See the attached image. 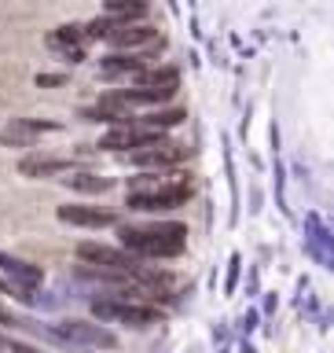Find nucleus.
I'll list each match as a JSON object with an SVG mask.
<instances>
[{
    "label": "nucleus",
    "mask_w": 334,
    "mask_h": 353,
    "mask_svg": "<svg viewBox=\"0 0 334 353\" xmlns=\"http://www.w3.org/2000/svg\"><path fill=\"white\" fill-rule=\"evenodd\" d=\"M19 173L30 176V181H41V176L70 173V162H66V159H52V154H26V159L19 162Z\"/></svg>",
    "instance_id": "obj_12"
},
{
    "label": "nucleus",
    "mask_w": 334,
    "mask_h": 353,
    "mask_svg": "<svg viewBox=\"0 0 334 353\" xmlns=\"http://www.w3.org/2000/svg\"><path fill=\"white\" fill-rule=\"evenodd\" d=\"M59 125L55 121H33V118H11L4 129H0V143L4 148H30L41 132H55Z\"/></svg>",
    "instance_id": "obj_6"
},
{
    "label": "nucleus",
    "mask_w": 334,
    "mask_h": 353,
    "mask_svg": "<svg viewBox=\"0 0 334 353\" xmlns=\"http://www.w3.org/2000/svg\"><path fill=\"white\" fill-rule=\"evenodd\" d=\"M77 258L85 265H96L103 276H132L140 272L143 265L125 250H114V247H103V243H77Z\"/></svg>",
    "instance_id": "obj_4"
},
{
    "label": "nucleus",
    "mask_w": 334,
    "mask_h": 353,
    "mask_svg": "<svg viewBox=\"0 0 334 353\" xmlns=\"http://www.w3.org/2000/svg\"><path fill=\"white\" fill-rule=\"evenodd\" d=\"M147 59L151 55H107L103 59V74H140L147 70Z\"/></svg>",
    "instance_id": "obj_16"
},
{
    "label": "nucleus",
    "mask_w": 334,
    "mask_h": 353,
    "mask_svg": "<svg viewBox=\"0 0 334 353\" xmlns=\"http://www.w3.org/2000/svg\"><path fill=\"white\" fill-rule=\"evenodd\" d=\"M0 272L15 283L19 298H30L26 291H33V287L44 283V272L37 269V265H30V261H22V258H11V254H4V250H0Z\"/></svg>",
    "instance_id": "obj_8"
},
{
    "label": "nucleus",
    "mask_w": 334,
    "mask_h": 353,
    "mask_svg": "<svg viewBox=\"0 0 334 353\" xmlns=\"http://www.w3.org/2000/svg\"><path fill=\"white\" fill-rule=\"evenodd\" d=\"M48 331L59 342H70V346H81V350H114L118 346L114 331H107L96 320H55V324H48Z\"/></svg>",
    "instance_id": "obj_2"
},
{
    "label": "nucleus",
    "mask_w": 334,
    "mask_h": 353,
    "mask_svg": "<svg viewBox=\"0 0 334 353\" xmlns=\"http://www.w3.org/2000/svg\"><path fill=\"white\" fill-rule=\"evenodd\" d=\"M63 81H66L63 74H37V85H41V88H48V85H63Z\"/></svg>",
    "instance_id": "obj_19"
},
{
    "label": "nucleus",
    "mask_w": 334,
    "mask_h": 353,
    "mask_svg": "<svg viewBox=\"0 0 334 353\" xmlns=\"http://www.w3.org/2000/svg\"><path fill=\"white\" fill-rule=\"evenodd\" d=\"M66 184L70 188H77V192H110V176H96V173H77V176H66Z\"/></svg>",
    "instance_id": "obj_17"
},
{
    "label": "nucleus",
    "mask_w": 334,
    "mask_h": 353,
    "mask_svg": "<svg viewBox=\"0 0 334 353\" xmlns=\"http://www.w3.org/2000/svg\"><path fill=\"white\" fill-rule=\"evenodd\" d=\"M55 214H59V221H66V225H81V228H107L118 221L110 210H99V206H59Z\"/></svg>",
    "instance_id": "obj_10"
},
{
    "label": "nucleus",
    "mask_w": 334,
    "mask_h": 353,
    "mask_svg": "<svg viewBox=\"0 0 334 353\" xmlns=\"http://www.w3.org/2000/svg\"><path fill=\"white\" fill-rule=\"evenodd\" d=\"M162 132H154V129H140V125H114L107 132L103 140H99V148H107V151H136L143 148V143H151V140H158Z\"/></svg>",
    "instance_id": "obj_9"
},
{
    "label": "nucleus",
    "mask_w": 334,
    "mask_h": 353,
    "mask_svg": "<svg viewBox=\"0 0 334 353\" xmlns=\"http://www.w3.org/2000/svg\"><path fill=\"white\" fill-rule=\"evenodd\" d=\"M118 236L125 243V250L140 254V258H176V254H184L187 228L176 225V221H165V225H121Z\"/></svg>",
    "instance_id": "obj_1"
},
{
    "label": "nucleus",
    "mask_w": 334,
    "mask_h": 353,
    "mask_svg": "<svg viewBox=\"0 0 334 353\" xmlns=\"http://www.w3.org/2000/svg\"><path fill=\"white\" fill-rule=\"evenodd\" d=\"M92 313H96L99 324H129V327H151V324H158V309H154V305L125 302V298H96Z\"/></svg>",
    "instance_id": "obj_3"
},
{
    "label": "nucleus",
    "mask_w": 334,
    "mask_h": 353,
    "mask_svg": "<svg viewBox=\"0 0 334 353\" xmlns=\"http://www.w3.org/2000/svg\"><path fill=\"white\" fill-rule=\"evenodd\" d=\"M187 195H191V184H176V188H165V192H154V195H129V210H140V214L176 210L187 203Z\"/></svg>",
    "instance_id": "obj_7"
},
{
    "label": "nucleus",
    "mask_w": 334,
    "mask_h": 353,
    "mask_svg": "<svg viewBox=\"0 0 334 353\" xmlns=\"http://www.w3.org/2000/svg\"><path fill=\"white\" fill-rule=\"evenodd\" d=\"M136 165H143V170H173V165H180L187 159V148L184 143H176V140H151V143H143V148H136L129 154Z\"/></svg>",
    "instance_id": "obj_5"
},
{
    "label": "nucleus",
    "mask_w": 334,
    "mask_h": 353,
    "mask_svg": "<svg viewBox=\"0 0 334 353\" xmlns=\"http://www.w3.org/2000/svg\"><path fill=\"white\" fill-rule=\"evenodd\" d=\"M103 4H107V0H103Z\"/></svg>",
    "instance_id": "obj_21"
},
{
    "label": "nucleus",
    "mask_w": 334,
    "mask_h": 353,
    "mask_svg": "<svg viewBox=\"0 0 334 353\" xmlns=\"http://www.w3.org/2000/svg\"><path fill=\"white\" fill-rule=\"evenodd\" d=\"M103 41H110L114 48H143V44H154V41H158V30L143 26V22H129V26L107 30Z\"/></svg>",
    "instance_id": "obj_11"
},
{
    "label": "nucleus",
    "mask_w": 334,
    "mask_h": 353,
    "mask_svg": "<svg viewBox=\"0 0 334 353\" xmlns=\"http://www.w3.org/2000/svg\"><path fill=\"white\" fill-rule=\"evenodd\" d=\"M176 184H187L180 173H140V176H129V195H154Z\"/></svg>",
    "instance_id": "obj_13"
},
{
    "label": "nucleus",
    "mask_w": 334,
    "mask_h": 353,
    "mask_svg": "<svg viewBox=\"0 0 334 353\" xmlns=\"http://www.w3.org/2000/svg\"><path fill=\"white\" fill-rule=\"evenodd\" d=\"M0 291H4V280H0Z\"/></svg>",
    "instance_id": "obj_20"
},
{
    "label": "nucleus",
    "mask_w": 334,
    "mask_h": 353,
    "mask_svg": "<svg viewBox=\"0 0 334 353\" xmlns=\"http://www.w3.org/2000/svg\"><path fill=\"white\" fill-rule=\"evenodd\" d=\"M176 85H180V74L173 66H162V70H140L132 88H176Z\"/></svg>",
    "instance_id": "obj_15"
},
{
    "label": "nucleus",
    "mask_w": 334,
    "mask_h": 353,
    "mask_svg": "<svg viewBox=\"0 0 334 353\" xmlns=\"http://www.w3.org/2000/svg\"><path fill=\"white\" fill-rule=\"evenodd\" d=\"M147 15V0H107V22L110 26H129Z\"/></svg>",
    "instance_id": "obj_14"
},
{
    "label": "nucleus",
    "mask_w": 334,
    "mask_h": 353,
    "mask_svg": "<svg viewBox=\"0 0 334 353\" xmlns=\"http://www.w3.org/2000/svg\"><path fill=\"white\" fill-rule=\"evenodd\" d=\"M140 121H143V129L162 132V129H169V125H180L184 110H158V114H147V118H140Z\"/></svg>",
    "instance_id": "obj_18"
}]
</instances>
